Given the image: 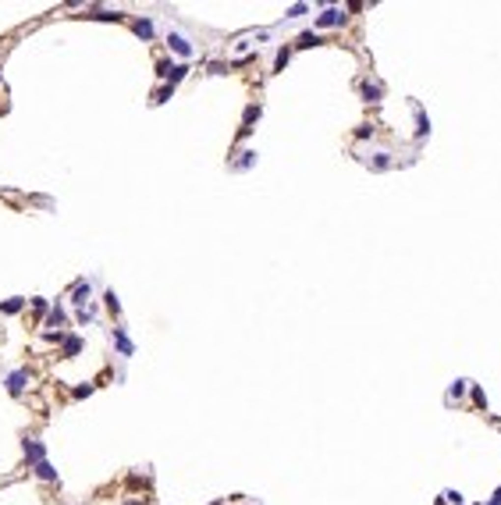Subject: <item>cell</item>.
Instances as JSON below:
<instances>
[{"instance_id": "6da1fadb", "label": "cell", "mask_w": 501, "mask_h": 505, "mask_svg": "<svg viewBox=\"0 0 501 505\" xmlns=\"http://www.w3.org/2000/svg\"><path fill=\"white\" fill-rule=\"evenodd\" d=\"M22 452H25V459L28 463H43V459H47V449H43V441H36V438H28V441H22Z\"/></svg>"}, {"instance_id": "52a82bcc", "label": "cell", "mask_w": 501, "mask_h": 505, "mask_svg": "<svg viewBox=\"0 0 501 505\" xmlns=\"http://www.w3.org/2000/svg\"><path fill=\"white\" fill-rule=\"evenodd\" d=\"M64 324H68V313H64V306H60V303H57V306H50V313H47V328H57V331H60V328H64Z\"/></svg>"}, {"instance_id": "5b68a950", "label": "cell", "mask_w": 501, "mask_h": 505, "mask_svg": "<svg viewBox=\"0 0 501 505\" xmlns=\"http://www.w3.org/2000/svg\"><path fill=\"white\" fill-rule=\"evenodd\" d=\"M114 345H117L121 356H135V345H132V338H128L125 328H114Z\"/></svg>"}, {"instance_id": "d6986e66", "label": "cell", "mask_w": 501, "mask_h": 505, "mask_svg": "<svg viewBox=\"0 0 501 505\" xmlns=\"http://www.w3.org/2000/svg\"><path fill=\"white\" fill-rule=\"evenodd\" d=\"M103 299H107V309H111V313H117V309H121V303H117V295H114V292H107Z\"/></svg>"}, {"instance_id": "4fadbf2b", "label": "cell", "mask_w": 501, "mask_h": 505, "mask_svg": "<svg viewBox=\"0 0 501 505\" xmlns=\"http://www.w3.org/2000/svg\"><path fill=\"white\" fill-rule=\"evenodd\" d=\"M320 43H324V39L316 36V32H302V36H299V47H302V50H306V47H320Z\"/></svg>"}, {"instance_id": "603a6c76", "label": "cell", "mask_w": 501, "mask_h": 505, "mask_svg": "<svg viewBox=\"0 0 501 505\" xmlns=\"http://www.w3.org/2000/svg\"><path fill=\"white\" fill-rule=\"evenodd\" d=\"M125 505H142V502H125Z\"/></svg>"}, {"instance_id": "3957f363", "label": "cell", "mask_w": 501, "mask_h": 505, "mask_svg": "<svg viewBox=\"0 0 501 505\" xmlns=\"http://www.w3.org/2000/svg\"><path fill=\"white\" fill-rule=\"evenodd\" d=\"M341 22H345V11H341V7H327L320 18H316V25H320V28H334V25H341Z\"/></svg>"}, {"instance_id": "9a60e30c", "label": "cell", "mask_w": 501, "mask_h": 505, "mask_svg": "<svg viewBox=\"0 0 501 505\" xmlns=\"http://www.w3.org/2000/svg\"><path fill=\"white\" fill-rule=\"evenodd\" d=\"M359 89H362V96H366L370 103H377V100H381V89H377V85H370V82H362Z\"/></svg>"}, {"instance_id": "7402d4cb", "label": "cell", "mask_w": 501, "mask_h": 505, "mask_svg": "<svg viewBox=\"0 0 501 505\" xmlns=\"http://www.w3.org/2000/svg\"><path fill=\"white\" fill-rule=\"evenodd\" d=\"M299 14H306V4H295V7H288V18H299Z\"/></svg>"}, {"instance_id": "8992f818", "label": "cell", "mask_w": 501, "mask_h": 505, "mask_svg": "<svg viewBox=\"0 0 501 505\" xmlns=\"http://www.w3.org/2000/svg\"><path fill=\"white\" fill-rule=\"evenodd\" d=\"M25 384H28V370H14V374L7 377V392H11V395H22Z\"/></svg>"}, {"instance_id": "277c9868", "label": "cell", "mask_w": 501, "mask_h": 505, "mask_svg": "<svg viewBox=\"0 0 501 505\" xmlns=\"http://www.w3.org/2000/svg\"><path fill=\"white\" fill-rule=\"evenodd\" d=\"M89 299H93V285H89V281H79V285H75V292H71V303L79 306V309H85Z\"/></svg>"}, {"instance_id": "44dd1931", "label": "cell", "mask_w": 501, "mask_h": 505, "mask_svg": "<svg viewBox=\"0 0 501 505\" xmlns=\"http://www.w3.org/2000/svg\"><path fill=\"white\" fill-rule=\"evenodd\" d=\"M32 309H36V313H47L50 303H47V299H32Z\"/></svg>"}, {"instance_id": "ba28073f", "label": "cell", "mask_w": 501, "mask_h": 505, "mask_svg": "<svg viewBox=\"0 0 501 505\" xmlns=\"http://www.w3.org/2000/svg\"><path fill=\"white\" fill-rule=\"evenodd\" d=\"M60 341H64V360H71V356L82 352V338H79V335H64Z\"/></svg>"}, {"instance_id": "30bf717a", "label": "cell", "mask_w": 501, "mask_h": 505, "mask_svg": "<svg viewBox=\"0 0 501 505\" xmlns=\"http://www.w3.org/2000/svg\"><path fill=\"white\" fill-rule=\"evenodd\" d=\"M132 28H135V36H139V39H153V22H149V18H139V22H132Z\"/></svg>"}, {"instance_id": "5bb4252c", "label": "cell", "mask_w": 501, "mask_h": 505, "mask_svg": "<svg viewBox=\"0 0 501 505\" xmlns=\"http://www.w3.org/2000/svg\"><path fill=\"white\" fill-rule=\"evenodd\" d=\"M171 96H174V85H160L157 93H153V103H167Z\"/></svg>"}, {"instance_id": "8fae6325", "label": "cell", "mask_w": 501, "mask_h": 505, "mask_svg": "<svg viewBox=\"0 0 501 505\" xmlns=\"http://www.w3.org/2000/svg\"><path fill=\"white\" fill-rule=\"evenodd\" d=\"M189 75V64H171V71H167V85H174Z\"/></svg>"}, {"instance_id": "e0dca14e", "label": "cell", "mask_w": 501, "mask_h": 505, "mask_svg": "<svg viewBox=\"0 0 501 505\" xmlns=\"http://www.w3.org/2000/svg\"><path fill=\"white\" fill-rule=\"evenodd\" d=\"M252 160H256V153H242V160L235 164V171H246V168H252Z\"/></svg>"}, {"instance_id": "9c48e42d", "label": "cell", "mask_w": 501, "mask_h": 505, "mask_svg": "<svg viewBox=\"0 0 501 505\" xmlns=\"http://www.w3.org/2000/svg\"><path fill=\"white\" fill-rule=\"evenodd\" d=\"M32 470H36V477H39V480H47V484H57V470H54V466L47 463V459H43V463H36Z\"/></svg>"}, {"instance_id": "ffe728a7", "label": "cell", "mask_w": 501, "mask_h": 505, "mask_svg": "<svg viewBox=\"0 0 501 505\" xmlns=\"http://www.w3.org/2000/svg\"><path fill=\"white\" fill-rule=\"evenodd\" d=\"M85 395H93V384H89V381H85V384H79V388H75V398H85Z\"/></svg>"}, {"instance_id": "7a4b0ae2", "label": "cell", "mask_w": 501, "mask_h": 505, "mask_svg": "<svg viewBox=\"0 0 501 505\" xmlns=\"http://www.w3.org/2000/svg\"><path fill=\"white\" fill-rule=\"evenodd\" d=\"M167 47H171L174 54H181V57H192V43L181 32H167Z\"/></svg>"}, {"instance_id": "7c38bea8", "label": "cell", "mask_w": 501, "mask_h": 505, "mask_svg": "<svg viewBox=\"0 0 501 505\" xmlns=\"http://www.w3.org/2000/svg\"><path fill=\"white\" fill-rule=\"evenodd\" d=\"M22 306H25V299H7V303H0V313H22Z\"/></svg>"}, {"instance_id": "2e32d148", "label": "cell", "mask_w": 501, "mask_h": 505, "mask_svg": "<svg viewBox=\"0 0 501 505\" xmlns=\"http://www.w3.org/2000/svg\"><path fill=\"white\" fill-rule=\"evenodd\" d=\"M93 18H100V22H117L121 14H117V11H107V7H96V11H93Z\"/></svg>"}, {"instance_id": "ac0fdd59", "label": "cell", "mask_w": 501, "mask_h": 505, "mask_svg": "<svg viewBox=\"0 0 501 505\" xmlns=\"http://www.w3.org/2000/svg\"><path fill=\"white\" fill-rule=\"evenodd\" d=\"M391 153H377V160H373V171H384L388 164H391V160H388Z\"/></svg>"}]
</instances>
